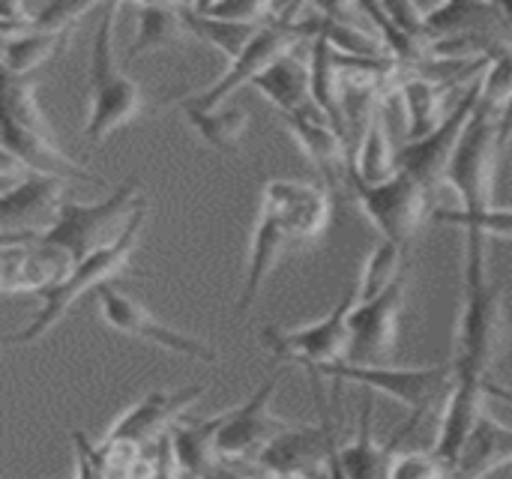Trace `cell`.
<instances>
[{
	"label": "cell",
	"mask_w": 512,
	"mask_h": 479,
	"mask_svg": "<svg viewBox=\"0 0 512 479\" xmlns=\"http://www.w3.org/2000/svg\"><path fill=\"white\" fill-rule=\"evenodd\" d=\"M465 297L456 330L453 372L462 387H486L492 393V366L507 342V306L504 288L489 273L486 234L468 228L465 237Z\"/></svg>",
	"instance_id": "obj_1"
},
{
	"label": "cell",
	"mask_w": 512,
	"mask_h": 479,
	"mask_svg": "<svg viewBox=\"0 0 512 479\" xmlns=\"http://www.w3.org/2000/svg\"><path fill=\"white\" fill-rule=\"evenodd\" d=\"M114 15L117 3L99 9V24L90 48V111L84 123V138L90 144L105 141L120 126L132 123L144 111V90L132 81L114 57Z\"/></svg>",
	"instance_id": "obj_2"
},
{
	"label": "cell",
	"mask_w": 512,
	"mask_h": 479,
	"mask_svg": "<svg viewBox=\"0 0 512 479\" xmlns=\"http://www.w3.org/2000/svg\"><path fill=\"white\" fill-rule=\"evenodd\" d=\"M336 381V384H357L375 393H387L390 399L402 402L411 408V420L402 426L405 435H411L423 417L447 408V399L456 384L453 363L441 366H420V369H405V366H351V363H330L315 372V384L321 381Z\"/></svg>",
	"instance_id": "obj_3"
},
{
	"label": "cell",
	"mask_w": 512,
	"mask_h": 479,
	"mask_svg": "<svg viewBox=\"0 0 512 479\" xmlns=\"http://www.w3.org/2000/svg\"><path fill=\"white\" fill-rule=\"evenodd\" d=\"M141 207H144V201L138 195V180L132 177L99 204H78V201L66 198L57 225L51 231L33 234V237L48 246L63 249L75 264H81L93 252L114 246L129 231V225Z\"/></svg>",
	"instance_id": "obj_4"
},
{
	"label": "cell",
	"mask_w": 512,
	"mask_h": 479,
	"mask_svg": "<svg viewBox=\"0 0 512 479\" xmlns=\"http://www.w3.org/2000/svg\"><path fill=\"white\" fill-rule=\"evenodd\" d=\"M501 120H504V108L486 99L480 90L477 111L468 120L465 135L444 174V180L462 201L459 207L462 213H483L495 207V165L501 153Z\"/></svg>",
	"instance_id": "obj_5"
},
{
	"label": "cell",
	"mask_w": 512,
	"mask_h": 479,
	"mask_svg": "<svg viewBox=\"0 0 512 479\" xmlns=\"http://www.w3.org/2000/svg\"><path fill=\"white\" fill-rule=\"evenodd\" d=\"M141 225H144V207L135 213L129 231L108 249H99L93 252L90 258H84L81 264H75V270L66 276V282H60L57 288L45 291L42 294V309L39 315L12 339L15 345H30L36 342L39 336H45L66 312L75 300H81L87 291H99L102 285H108L111 279H117L120 273L129 270V258L138 246V234H141Z\"/></svg>",
	"instance_id": "obj_6"
},
{
	"label": "cell",
	"mask_w": 512,
	"mask_h": 479,
	"mask_svg": "<svg viewBox=\"0 0 512 479\" xmlns=\"http://www.w3.org/2000/svg\"><path fill=\"white\" fill-rule=\"evenodd\" d=\"M303 6H279L276 18H270L258 33L255 39L246 45V51L231 60L228 72L213 81L207 90L189 96L192 105H201V108H219L222 99H228L231 93H237L243 84H252L258 75H264L276 60H282L285 54H291L297 45L303 42H312L303 21L297 18Z\"/></svg>",
	"instance_id": "obj_7"
},
{
	"label": "cell",
	"mask_w": 512,
	"mask_h": 479,
	"mask_svg": "<svg viewBox=\"0 0 512 479\" xmlns=\"http://www.w3.org/2000/svg\"><path fill=\"white\" fill-rule=\"evenodd\" d=\"M285 378V369H276L261 387L258 393L234 408L225 411V423L216 435V459L219 465H231V468H258L261 453L282 435L291 429V423L279 420L270 408L279 381Z\"/></svg>",
	"instance_id": "obj_8"
},
{
	"label": "cell",
	"mask_w": 512,
	"mask_h": 479,
	"mask_svg": "<svg viewBox=\"0 0 512 479\" xmlns=\"http://www.w3.org/2000/svg\"><path fill=\"white\" fill-rule=\"evenodd\" d=\"M357 300H360L357 288H348L327 318H321L315 324H306V327H294V330L267 327L261 342L267 345V351L273 357L291 360V363L309 369V375L315 378V372L321 366L345 363V357H348V339H351L348 336V318H351Z\"/></svg>",
	"instance_id": "obj_9"
},
{
	"label": "cell",
	"mask_w": 512,
	"mask_h": 479,
	"mask_svg": "<svg viewBox=\"0 0 512 479\" xmlns=\"http://www.w3.org/2000/svg\"><path fill=\"white\" fill-rule=\"evenodd\" d=\"M351 189H354V201L360 204L366 219L381 231V240H393V243L405 246L417 234L420 222L426 216H432L429 189L402 171L381 186H369V183L351 177Z\"/></svg>",
	"instance_id": "obj_10"
},
{
	"label": "cell",
	"mask_w": 512,
	"mask_h": 479,
	"mask_svg": "<svg viewBox=\"0 0 512 479\" xmlns=\"http://www.w3.org/2000/svg\"><path fill=\"white\" fill-rule=\"evenodd\" d=\"M408 297V273L381 297L357 300L348 318V357L351 366H384L396 351L399 321Z\"/></svg>",
	"instance_id": "obj_11"
},
{
	"label": "cell",
	"mask_w": 512,
	"mask_h": 479,
	"mask_svg": "<svg viewBox=\"0 0 512 479\" xmlns=\"http://www.w3.org/2000/svg\"><path fill=\"white\" fill-rule=\"evenodd\" d=\"M75 261L33 234H3L0 237V285L6 294H45L66 282Z\"/></svg>",
	"instance_id": "obj_12"
},
{
	"label": "cell",
	"mask_w": 512,
	"mask_h": 479,
	"mask_svg": "<svg viewBox=\"0 0 512 479\" xmlns=\"http://www.w3.org/2000/svg\"><path fill=\"white\" fill-rule=\"evenodd\" d=\"M480 81H483V75H480ZM480 81H474V87L459 99V105L453 108V114L441 120L438 129H432L420 141H405L399 147L396 165H399L402 174L414 177L426 189H435L444 180V174H447V168L453 162V153H456V147H459V141L465 135V126H468V120L477 111Z\"/></svg>",
	"instance_id": "obj_13"
},
{
	"label": "cell",
	"mask_w": 512,
	"mask_h": 479,
	"mask_svg": "<svg viewBox=\"0 0 512 479\" xmlns=\"http://www.w3.org/2000/svg\"><path fill=\"white\" fill-rule=\"evenodd\" d=\"M99 297V306H102V318L108 321V327H114L117 333H126L132 339H141V342H153L171 354H180V357H189V360H201V363H216L219 354L204 345L201 339L189 336V333H180L168 324H162L159 318H153L150 309H144L138 300H132L129 294L111 288V285H102L96 291Z\"/></svg>",
	"instance_id": "obj_14"
},
{
	"label": "cell",
	"mask_w": 512,
	"mask_h": 479,
	"mask_svg": "<svg viewBox=\"0 0 512 479\" xmlns=\"http://www.w3.org/2000/svg\"><path fill=\"white\" fill-rule=\"evenodd\" d=\"M324 423L321 426H291L288 432H282L258 459V471L264 474H312L321 477L333 459V453L339 450V435H336V423L327 414V408L321 411Z\"/></svg>",
	"instance_id": "obj_15"
},
{
	"label": "cell",
	"mask_w": 512,
	"mask_h": 479,
	"mask_svg": "<svg viewBox=\"0 0 512 479\" xmlns=\"http://www.w3.org/2000/svg\"><path fill=\"white\" fill-rule=\"evenodd\" d=\"M63 204H66L63 180L27 171L15 186L3 189L0 198L3 234H45L57 225Z\"/></svg>",
	"instance_id": "obj_16"
},
{
	"label": "cell",
	"mask_w": 512,
	"mask_h": 479,
	"mask_svg": "<svg viewBox=\"0 0 512 479\" xmlns=\"http://www.w3.org/2000/svg\"><path fill=\"white\" fill-rule=\"evenodd\" d=\"M207 393L204 384L198 387H183L174 393L165 390H150L141 402H135L123 417L114 420V426L108 429V441H129L138 447H147L153 441H162L177 420L186 414V408H192L201 396Z\"/></svg>",
	"instance_id": "obj_17"
},
{
	"label": "cell",
	"mask_w": 512,
	"mask_h": 479,
	"mask_svg": "<svg viewBox=\"0 0 512 479\" xmlns=\"http://www.w3.org/2000/svg\"><path fill=\"white\" fill-rule=\"evenodd\" d=\"M330 189L324 183L270 180L261 192V213L279 216L294 240H315L330 225Z\"/></svg>",
	"instance_id": "obj_18"
},
{
	"label": "cell",
	"mask_w": 512,
	"mask_h": 479,
	"mask_svg": "<svg viewBox=\"0 0 512 479\" xmlns=\"http://www.w3.org/2000/svg\"><path fill=\"white\" fill-rule=\"evenodd\" d=\"M282 120H285V129L291 132V138L306 153V159L315 165V171L327 189L339 186L342 177L351 174V147L333 129V123L327 120V114L321 108H315L309 114H285Z\"/></svg>",
	"instance_id": "obj_19"
},
{
	"label": "cell",
	"mask_w": 512,
	"mask_h": 479,
	"mask_svg": "<svg viewBox=\"0 0 512 479\" xmlns=\"http://www.w3.org/2000/svg\"><path fill=\"white\" fill-rule=\"evenodd\" d=\"M3 156L15 159L24 171L42 174V177H57V180H81V183H102L93 171L81 168L72 162L54 138H42L33 132H24L21 126L3 120Z\"/></svg>",
	"instance_id": "obj_20"
},
{
	"label": "cell",
	"mask_w": 512,
	"mask_h": 479,
	"mask_svg": "<svg viewBox=\"0 0 512 479\" xmlns=\"http://www.w3.org/2000/svg\"><path fill=\"white\" fill-rule=\"evenodd\" d=\"M303 48H309V42L297 45L291 54L276 60L264 75H258L252 81V87L261 90L282 111V117L285 114H309L318 108L312 99V63L306 60Z\"/></svg>",
	"instance_id": "obj_21"
},
{
	"label": "cell",
	"mask_w": 512,
	"mask_h": 479,
	"mask_svg": "<svg viewBox=\"0 0 512 479\" xmlns=\"http://www.w3.org/2000/svg\"><path fill=\"white\" fill-rule=\"evenodd\" d=\"M402 438H405V432L399 429L387 447H381L375 441V405H372V396H366L354 441L339 444V468H342L345 479H387L390 462H393Z\"/></svg>",
	"instance_id": "obj_22"
},
{
	"label": "cell",
	"mask_w": 512,
	"mask_h": 479,
	"mask_svg": "<svg viewBox=\"0 0 512 479\" xmlns=\"http://www.w3.org/2000/svg\"><path fill=\"white\" fill-rule=\"evenodd\" d=\"M501 465H512V429L486 411L450 479H486Z\"/></svg>",
	"instance_id": "obj_23"
},
{
	"label": "cell",
	"mask_w": 512,
	"mask_h": 479,
	"mask_svg": "<svg viewBox=\"0 0 512 479\" xmlns=\"http://www.w3.org/2000/svg\"><path fill=\"white\" fill-rule=\"evenodd\" d=\"M396 153H399V147H393V141H390L384 102L378 99V105H375V111H372L363 135H360V144L351 153V174L348 177H357L369 186H381L399 174Z\"/></svg>",
	"instance_id": "obj_24"
},
{
	"label": "cell",
	"mask_w": 512,
	"mask_h": 479,
	"mask_svg": "<svg viewBox=\"0 0 512 479\" xmlns=\"http://www.w3.org/2000/svg\"><path fill=\"white\" fill-rule=\"evenodd\" d=\"M291 243H294V237H291V231L285 228V222L279 216L258 213V225H255L252 246H249V270H246V282H243L237 312H246L258 300V294L264 288V279L270 276L273 264L282 258V252Z\"/></svg>",
	"instance_id": "obj_25"
},
{
	"label": "cell",
	"mask_w": 512,
	"mask_h": 479,
	"mask_svg": "<svg viewBox=\"0 0 512 479\" xmlns=\"http://www.w3.org/2000/svg\"><path fill=\"white\" fill-rule=\"evenodd\" d=\"M309 63H312V99L348 144L351 129H348L345 105H342V69L336 63V48L324 36H315L309 42Z\"/></svg>",
	"instance_id": "obj_26"
},
{
	"label": "cell",
	"mask_w": 512,
	"mask_h": 479,
	"mask_svg": "<svg viewBox=\"0 0 512 479\" xmlns=\"http://www.w3.org/2000/svg\"><path fill=\"white\" fill-rule=\"evenodd\" d=\"M138 30L129 45V60H138L141 54H153L171 45H180L186 39V21H183V6L177 3H138Z\"/></svg>",
	"instance_id": "obj_27"
},
{
	"label": "cell",
	"mask_w": 512,
	"mask_h": 479,
	"mask_svg": "<svg viewBox=\"0 0 512 479\" xmlns=\"http://www.w3.org/2000/svg\"><path fill=\"white\" fill-rule=\"evenodd\" d=\"M225 423V414L201 420V423H177L171 429V450H174V462L186 471L213 477L219 468L216 459V435Z\"/></svg>",
	"instance_id": "obj_28"
},
{
	"label": "cell",
	"mask_w": 512,
	"mask_h": 479,
	"mask_svg": "<svg viewBox=\"0 0 512 479\" xmlns=\"http://www.w3.org/2000/svg\"><path fill=\"white\" fill-rule=\"evenodd\" d=\"M402 105H405V129H408V141H420L426 138L432 129H438V105H441V93L444 87H438L429 75H417L411 72L408 78H402L399 90Z\"/></svg>",
	"instance_id": "obj_29"
},
{
	"label": "cell",
	"mask_w": 512,
	"mask_h": 479,
	"mask_svg": "<svg viewBox=\"0 0 512 479\" xmlns=\"http://www.w3.org/2000/svg\"><path fill=\"white\" fill-rule=\"evenodd\" d=\"M186 120L198 129V135L216 147V150H237L240 138L249 126V111L246 108H201L192 105L189 99L180 102Z\"/></svg>",
	"instance_id": "obj_30"
},
{
	"label": "cell",
	"mask_w": 512,
	"mask_h": 479,
	"mask_svg": "<svg viewBox=\"0 0 512 479\" xmlns=\"http://www.w3.org/2000/svg\"><path fill=\"white\" fill-rule=\"evenodd\" d=\"M63 42L66 33H45V30H27L3 39V75L30 78L33 69H39L63 48Z\"/></svg>",
	"instance_id": "obj_31"
},
{
	"label": "cell",
	"mask_w": 512,
	"mask_h": 479,
	"mask_svg": "<svg viewBox=\"0 0 512 479\" xmlns=\"http://www.w3.org/2000/svg\"><path fill=\"white\" fill-rule=\"evenodd\" d=\"M183 21H186V30L192 36H198L201 42L219 48L228 60H237L246 45L255 39V33L264 27H252V24H231V21H216V18H207L201 15L195 6H183Z\"/></svg>",
	"instance_id": "obj_32"
},
{
	"label": "cell",
	"mask_w": 512,
	"mask_h": 479,
	"mask_svg": "<svg viewBox=\"0 0 512 479\" xmlns=\"http://www.w3.org/2000/svg\"><path fill=\"white\" fill-rule=\"evenodd\" d=\"M402 276H405V246L393 243V240H381L369 252V258L360 270L357 294H360V300H375L384 291H390Z\"/></svg>",
	"instance_id": "obj_33"
},
{
	"label": "cell",
	"mask_w": 512,
	"mask_h": 479,
	"mask_svg": "<svg viewBox=\"0 0 512 479\" xmlns=\"http://www.w3.org/2000/svg\"><path fill=\"white\" fill-rule=\"evenodd\" d=\"M432 219L441 225H459V228H474L486 237L512 240V207H492L483 213H462L456 207H435Z\"/></svg>",
	"instance_id": "obj_34"
},
{
	"label": "cell",
	"mask_w": 512,
	"mask_h": 479,
	"mask_svg": "<svg viewBox=\"0 0 512 479\" xmlns=\"http://www.w3.org/2000/svg\"><path fill=\"white\" fill-rule=\"evenodd\" d=\"M195 9L207 18L216 21H231V24H252L261 27L270 18H276L279 6L270 3H255V0H225V3H195Z\"/></svg>",
	"instance_id": "obj_35"
},
{
	"label": "cell",
	"mask_w": 512,
	"mask_h": 479,
	"mask_svg": "<svg viewBox=\"0 0 512 479\" xmlns=\"http://www.w3.org/2000/svg\"><path fill=\"white\" fill-rule=\"evenodd\" d=\"M450 468L435 453H396L387 479H450Z\"/></svg>",
	"instance_id": "obj_36"
},
{
	"label": "cell",
	"mask_w": 512,
	"mask_h": 479,
	"mask_svg": "<svg viewBox=\"0 0 512 479\" xmlns=\"http://www.w3.org/2000/svg\"><path fill=\"white\" fill-rule=\"evenodd\" d=\"M99 12V6L93 3H48V6H36L30 9L33 15V30H45V33H69V27L87 15V12Z\"/></svg>",
	"instance_id": "obj_37"
},
{
	"label": "cell",
	"mask_w": 512,
	"mask_h": 479,
	"mask_svg": "<svg viewBox=\"0 0 512 479\" xmlns=\"http://www.w3.org/2000/svg\"><path fill=\"white\" fill-rule=\"evenodd\" d=\"M381 6H384V12H387L408 36H414V39L432 45V42H429V27H426V9H423V6H417V3H381Z\"/></svg>",
	"instance_id": "obj_38"
},
{
	"label": "cell",
	"mask_w": 512,
	"mask_h": 479,
	"mask_svg": "<svg viewBox=\"0 0 512 479\" xmlns=\"http://www.w3.org/2000/svg\"><path fill=\"white\" fill-rule=\"evenodd\" d=\"M72 447H75V465H78L75 479H108L93 462V441L84 432H72Z\"/></svg>",
	"instance_id": "obj_39"
},
{
	"label": "cell",
	"mask_w": 512,
	"mask_h": 479,
	"mask_svg": "<svg viewBox=\"0 0 512 479\" xmlns=\"http://www.w3.org/2000/svg\"><path fill=\"white\" fill-rule=\"evenodd\" d=\"M501 12L507 18V30H510V45H512V3H501ZM512 141V99L504 111V120H501V150Z\"/></svg>",
	"instance_id": "obj_40"
},
{
	"label": "cell",
	"mask_w": 512,
	"mask_h": 479,
	"mask_svg": "<svg viewBox=\"0 0 512 479\" xmlns=\"http://www.w3.org/2000/svg\"><path fill=\"white\" fill-rule=\"evenodd\" d=\"M318 479H345V474H342V468H339V450L333 453V459H330V465H327V471L321 474Z\"/></svg>",
	"instance_id": "obj_41"
},
{
	"label": "cell",
	"mask_w": 512,
	"mask_h": 479,
	"mask_svg": "<svg viewBox=\"0 0 512 479\" xmlns=\"http://www.w3.org/2000/svg\"><path fill=\"white\" fill-rule=\"evenodd\" d=\"M171 479H210V477H204V474H195V471H186V468H180V465L174 462V477Z\"/></svg>",
	"instance_id": "obj_42"
},
{
	"label": "cell",
	"mask_w": 512,
	"mask_h": 479,
	"mask_svg": "<svg viewBox=\"0 0 512 479\" xmlns=\"http://www.w3.org/2000/svg\"><path fill=\"white\" fill-rule=\"evenodd\" d=\"M264 479H318L312 474H297V471H288V474H267Z\"/></svg>",
	"instance_id": "obj_43"
},
{
	"label": "cell",
	"mask_w": 512,
	"mask_h": 479,
	"mask_svg": "<svg viewBox=\"0 0 512 479\" xmlns=\"http://www.w3.org/2000/svg\"><path fill=\"white\" fill-rule=\"evenodd\" d=\"M492 393H495L498 399H504V402H512V393H510V390H501V387H492Z\"/></svg>",
	"instance_id": "obj_44"
}]
</instances>
